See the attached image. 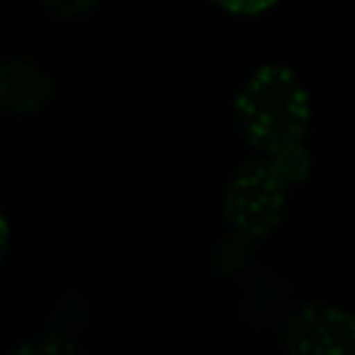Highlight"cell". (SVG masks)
Wrapping results in <instances>:
<instances>
[{
    "label": "cell",
    "mask_w": 355,
    "mask_h": 355,
    "mask_svg": "<svg viewBox=\"0 0 355 355\" xmlns=\"http://www.w3.org/2000/svg\"><path fill=\"white\" fill-rule=\"evenodd\" d=\"M44 6L60 19H78V16H87L97 6V0H44Z\"/></svg>",
    "instance_id": "52a82bcc"
},
{
    "label": "cell",
    "mask_w": 355,
    "mask_h": 355,
    "mask_svg": "<svg viewBox=\"0 0 355 355\" xmlns=\"http://www.w3.org/2000/svg\"><path fill=\"white\" fill-rule=\"evenodd\" d=\"M12 355H85L81 346L69 337H60V334H47V337H35L19 343Z\"/></svg>",
    "instance_id": "8992f818"
},
{
    "label": "cell",
    "mask_w": 355,
    "mask_h": 355,
    "mask_svg": "<svg viewBox=\"0 0 355 355\" xmlns=\"http://www.w3.org/2000/svg\"><path fill=\"white\" fill-rule=\"evenodd\" d=\"M234 112L243 137L268 156L302 144L312 122V100L293 69L262 66L240 87Z\"/></svg>",
    "instance_id": "6da1fadb"
},
{
    "label": "cell",
    "mask_w": 355,
    "mask_h": 355,
    "mask_svg": "<svg viewBox=\"0 0 355 355\" xmlns=\"http://www.w3.org/2000/svg\"><path fill=\"white\" fill-rule=\"evenodd\" d=\"M53 81L37 62L25 56L0 60V110L10 116H35L47 106Z\"/></svg>",
    "instance_id": "277c9868"
},
{
    "label": "cell",
    "mask_w": 355,
    "mask_h": 355,
    "mask_svg": "<svg viewBox=\"0 0 355 355\" xmlns=\"http://www.w3.org/2000/svg\"><path fill=\"white\" fill-rule=\"evenodd\" d=\"M6 250H10V225H6L3 212H0V265L6 259Z\"/></svg>",
    "instance_id": "9c48e42d"
},
{
    "label": "cell",
    "mask_w": 355,
    "mask_h": 355,
    "mask_svg": "<svg viewBox=\"0 0 355 355\" xmlns=\"http://www.w3.org/2000/svg\"><path fill=\"white\" fill-rule=\"evenodd\" d=\"M268 162L271 168H275V175L281 178L287 187H293V184H300L302 178L309 175V168H312V159H309V150L302 147V144H293V147H284V150H275V153H268Z\"/></svg>",
    "instance_id": "5b68a950"
},
{
    "label": "cell",
    "mask_w": 355,
    "mask_h": 355,
    "mask_svg": "<svg viewBox=\"0 0 355 355\" xmlns=\"http://www.w3.org/2000/svg\"><path fill=\"white\" fill-rule=\"evenodd\" d=\"M221 10L237 12V16H252V12H262L268 6H275L277 0H215Z\"/></svg>",
    "instance_id": "ba28073f"
},
{
    "label": "cell",
    "mask_w": 355,
    "mask_h": 355,
    "mask_svg": "<svg viewBox=\"0 0 355 355\" xmlns=\"http://www.w3.org/2000/svg\"><path fill=\"white\" fill-rule=\"evenodd\" d=\"M290 355H355V321L337 306H306L284 327Z\"/></svg>",
    "instance_id": "3957f363"
},
{
    "label": "cell",
    "mask_w": 355,
    "mask_h": 355,
    "mask_svg": "<svg viewBox=\"0 0 355 355\" xmlns=\"http://www.w3.org/2000/svg\"><path fill=\"white\" fill-rule=\"evenodd\" d=\"M290 187L265 159L240 166L225 187V218L243 237H268L287 212Z\"/></svg>",
    "instance_id": "7a4b0ae2"
}]
</instances>
